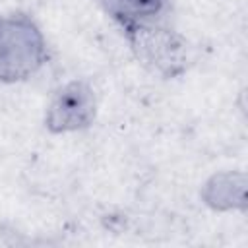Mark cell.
<instances>
[{"mask_svg":"<svg viewBox=\"0 0 248 248\" xmlns=\"http://www.w3.org/2000/svg\"><path fill=\"white\" fill-rule=\"evenodd\" d=\"M48 60L39 25L25 14L0 19V81L16 83L37 74Z\"/></svg>","mask_w":248,"mask_h":248,"instance_id":"obj_1","label":"cell"},{"mask_svg":"<svg viewBox=\"0 0 248 248\" xmlns=\"http://www.w3.org/2000/svg\"><path fill=\"white\" fill-rule=\"evenodd\" d=\"M126 37L138 58L165 78H172L184 70V41L170 29L153 23L134 29L126 33Z\"/></svg>","mask_w":248,"mask_h":248,"instance_id":"obj_2","label":"cell"},{"mask_svg":"<svg viewBox=\"0 0 248 248\" xmlns=\"http://www.w3.org/2000/svg\"><path fill=\"white\" fill-rule=\"evenodd\" d=\"M95 118V95L89 83L74 79L56 89L45 116V126L52 134L78 132Z\"/></svg>","mask_w":248,"mask_h":248,"instance_id":"obj_3","label":"cell"},{"mask_svg":"<svg viewBox=\"0 0 248 248\" xmlns=\"http://www.w3.org/2000/svg\"><path fill=\"white\" fill-rule=\"evenodd\" d=\"M103 10L130 33L143 25H153L169 10L170 0H99Z\"/></svg>","mask_w":248,"mask_h":248,"instance_id":"obj_4","label":"cell"},{"mask_svg":"<svg viewBox=\"0 0 248 248\" xmlns=\"http://www.w3.org/2000/svg\"><path fill=\"white\" fill-rule=\"evenodd\" d=\"M203 200L215 209H244V174H215L205 184Z\"/></svg>","mask_w":248,"mask_h":248,"instance_id":"obj_5","label":"cell"}]
</instances>
